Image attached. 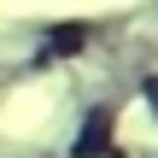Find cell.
Here are the masks:
<instances>
[{
    "instance_id": "obj_1",
    "label": "cell",
    "mask_w": 158,
    "mask_h": 158,
    "mask_svg": "<svg viewBox=\"0 0 158 158\" xmlns=\"http://www.w3.org/2000/svg\"><path fill=\"white\" fill-rule=\"evenodd\" d=\"M147 100H152V106H158V82H147Z\"/></svg>"
}]
</instances>
